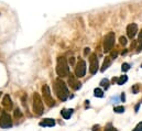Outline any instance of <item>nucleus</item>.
<instances>
[{
  "instance_id": "f257e3e1",
  "label": "nucleus",
  "mask_w": 142,
  "mask_h": 131,
  "mask_svg": "<svg viewBox=\"0 0 142 131\" xmlns=\"http://www.w3.org/2000/svg\"><path fill=\"white\" fill-rule=\"evenodd\" d=\"M54 90H55L57 97L61 100H66L68 98V89L66 87L65 83L62 80H56L55 81V85H54Z\"/></svg>"
},
{
  "instance_id": "f03ea898",
  "label": "nucleus",
  "mask_w": 142,
  "mask_h": 131,
  "mask_svg": "<svg viewBox=\"0 0 142 131\" xmlns=\"http://www.w3.org/2000/svg\"><path fill=\"white\" fill-rule=\"evenodd\" d=\"M56 73L61 77H66L69 75V66L64 57H59L57 59V65H56Z\"/></svg>"
},
{
  "instance_id": "7ed1b4c3",
  "label": "nucleus",
  "mask_w": 142,
  "mask_h": 131,
  "mask_svg": "<svg viewBox=\"0 0 142 131\" xmlns=\"http://www.w3.org/2000/svg\"><path fill=\"white\" fill-rule=\"evenodd\" d=\"M115 40H116V35H115L113 32H109L105 36V41H104V51L105 52H109L112 48L113 44H115Z\"/></svg>"
},
{
  "instance_id": "20e7f679",
  "label": "nucleus",
  "mask_w": 142,
  "mask_h": 131,
  "mask_svg": "<svg viewBox=\"0 0 142 131\" xmlns=\"http://www.w3.org/2000/svg\"><path fill=\"white\" fill-rule=\"evenodd\" d=\"M75 74H76V77H78V78L85 76V74H86V63H85V61L80 60L79 62L77 63L76 68H75Z\"/></svg>"
},
{
  "instance_id": "39448f33",
  "label": "nucleus",
  "mask_w": 142,
  "mask_h": 131,
  "mask_svg": "<svg viewBox=\"0 0 142 131\" xmlns=\"http://www.w3.org/2000/svg\"><path fill=\"white\" fill-rule=\"evenodd\" d=\"M11 126H12L11 117L7 112H2L1 117H0V127L1 128H10Z\"/></svg>"
},
{
  "instance_id": "423d86ee",
  "label": "nucleus",
  "mask_w": 142,
  "mask_h": 131,
  "mask_svg": "<svg viewBox=\"0 0 142 131\" xmlns=\"http://www.w3.org/2000/svg\"><path fill=\"white\" fill-rule=\"evenodd\" d=\"M43 111V102L38 94L34 95V112L37 115H41Z\"/></svg>"
},
{
  "instance_id": "0eeeda50",
  "label": "nucleus",
  "mask_w": 142,
  "mask_h": 131,
  "mask_svg": "<svg viewBox=\"0 0 142 131\" xmlns=\"http://www.w3.org/2000/svg\"><path fill=\"white\" fill-rule=\"evenodd\" d=\"M89 62H90V67H89V71L92 74H96L98 71V59L96 56V54H93L89 59Z\"/></svg>"
},
{
  "instance_id": "6e6552de",
  "label": "nucleus",
  "mask_w": 142,
  "mask_h": 131,
  "mask_svg": "<svg viewBox=\"0 0 142 131\" xmlns=\"http://www.w3.org/2000/svg\"><path fill=\"white\" fill-rule=\"evenodd\" d=\"M137 33H138V25L135 23H131L127 27V34H128L130 39H133Z\"/></svg>"
},
{
  "instance_id": "1a4fd4ad",
  "label": "nucleus",
  "mask_w": 142,
  "mask_h": 131,
  "mask_svg": "<svg viewBox=\"0 0 142 131\" xmlns=\"http://www.w3.org/2000/svg\"><path fill=\"white\" fill-rule=\"evenodd\" d=\"M71 77H69V84H71V86H72V88L73 89H75V90H77V89H79V88L81 87V84L79 83V82H77L76 81V78H75V76L74 75H69Z\"/></svg>"
},
{
  "instance_id": "9d476101",
  "label": "nucleus",
  "mask_w": 142,
  "mask_h": 131,
  "mask_svg": "<svg viewBox=\"0 0 142 131\" xmlns=\"http://www.w3.org/2000/svg\"><path fill=\"white\" fill-rule=\"evenodd\" d=\"M40 126L41 127H53V126H55V120L47 118V119H44L43 121H41Z\"/></svg>"
},
{
  "instance_id": "9b49d317",
  "label": "nucleus",
  "mask_w": 142,
  "mask_h": 131,
  "mask_svg": "<svg viewBox=\"0 0 142 131\" xmlns=\"http://www.w3.org/2000/svg\"><path fill=\"white\" fill-rule=\"evenodd\" d=\"M73 109H64V110H62V116L64 119H68V118H71V116L73 115Z\"/></svg>"
},
{
  "instance_id": "f8f14e48",
  "label": "nucleus",
  "mask_w": 142,
  "mask_h": 131,
  "mask_svg": "<svg viewBox=\"0 0 142 131\" xmlns=\"http://www.w3.org/2000/svg\"><path fill=\"white\" fill-rule=\"evenodd\" d=\"M110 65H111V57H106V60L104 62V65H102V68H101V72H104L105 69H107Z\"/></svg>"
},
{
  "instance_id": "ddd939ff",
  "label": "nucleus",
  "mask_w": 142,
  "mask_h": 131,
  "mask_svg": "<svg viewBox=\"0 0 142 131\" xmlns=\"http://www.w3.org/2000/svg\"><path fill=\"white\" fill-rule=\"evenodd\" d=\"M42 90H43V94L45 95V97H46V99H50L51 100V91H50V88H49V86H45L42 88ZM52 101V100H51Z\"/></svg>"
},
{
  "instance_id": "4468645a",
  "label": "nucleus",
  "mask_w": 142,
  "mask_h": 131,
  "mask_svg": "<svg viewBox=\"0 0 142 131\" xmlns=\"http://www.w3.org/2000/svg\"><path fill=\"white\" fill-rule=\"evenodd\" d=\"M127 81H128V76H126V75L120 76V77L117 80V84H118V85H123Z\"/></svg>"
},
{
  "instance_id": "2eb2a0df",
  "label": "nucleus",
  "mask_w": 142,
  "mask_h": 131,
  "mask_svg": "<svg viewBox=\"0 0 142 131\" xmlns=\"http://www.w3.org/2000/svg\"><path fill=\"white\" fill-rule=\"evenodd\" d=\"M94 95H95L96 97L101 98V97H104V91H102L100 88H96V89L94 90Z\"/></svg>"
},
{
  "instance_id": "dca6fc26",
  "label": "nucleus",
  "mask_w": 142,
  "mask_h": 131,
  "mask_svg": "<svg viewBox=\"0 0 142 131\" xmlns=\"http://www.w3.org/2000/svg\"><path fill=\"white\" fill-rule=\"evenodd\" d=\"M100 85L105 88V89H108V88H109V81L106 80V78H104V80L100 82Z\"/></svg>"
},
{
  "instance_id": "f3484780",
  "label": "nucleus",
  "mask_w": 142,
  "mask_h": 131,
  "mask_svg": "<svg viewBox=\"0 0 142 131\" xmlns=\"http://www.w3.org/2000/svg\"><path fill=\"white\" fill-rule=\"evenodd\" d=\"M113 111L117 112V114H122V112L125 111V107H123V106H117V107L113 108Z\"/></svg>"
},
{
  "instance_id": "a211bd4d",
  "label": "nucleus",
  "mask_w": 142,
  "mask_h": 131,
  "mask_svg": "<svg viewBox=\"0 0 142 131\" xmlns=\"http://www.w3.org/2000/svg\"><path fill=\"white\" fill-rule=\"evenodd\" d=\"M121 69H122V72L129 71V69H130V65H129L128 63H123V64H122V66H121Z\"/></svg>"
},
{
  "instance_id": "6ab92c4d",
  "label": "nucleus",
  "mask_w": 142,
  "mask_h": 131,
  "mask_svg": "<svg viewBox=\"0 0 142 131\" xmlns=\"http://www.w3.org/2000/svg\"><path fill=\"white\" fill-rule=\"evenodd\" d=\"M105 131H117V129L115 127H112V124H111V123H109V124H107Z\"/></svg>"
},
{
  "instance_id": "aec40b11",
  "label": "nucleus",
  "mask_w": 142,
  "mask_h": 131,
  "mask_svg": "<svg viewBox=\"0 0 142 131\" xmlns=\"http://www.w3.org/2000/svg\"><path fill=\"white\" fill-rule=\"evenodd\" d=\"M120 44L121 45H126L127 44V39L125 38V36H121V38H120Z\"/></svg>"
},
{
  "instance_id": "412c9836",
  "label": "nucleus",
  "mask_w": 142,
  "mask_h": 131,
  "mask_svg": "<svg viewBox=\"0 0 142 131\" xmlns=\"http://www.w3.org/2000/svg\"><path fill=\"white\" fill-rule=\"evenodd\" d=\"M134 131H142V122H140V123H139L137 127H135Z\"/></svg>"
},
{
  "instance_id": "4be33fe9",
  "label": "nucleus",
  "mask_w": 142,
  "mask_h": 131,
  "mask_svg": "<svg viewBox=\"0 0 142 131\" xmlns=\"http://www.w3.org/2000/svg\"><path fill=\"white\" fill-rule=\"evenodd\" d=\"M138 90H139L138 85H134V86L132 87V91H133V94H137V93H138Z\"/></svg>"
},
{
  "instance_id": "5701e85b",
  "label": "nucleus",
  "mask_w": 142,
  "mask_h": 131,
  "mask_svg": "<svg viewBox=\"0 0 142 131\" xmlns=\"http://www.w3.org/2000/svg\"><path fill=\"white\" fill-rule=\"evenodd\" d=\"M139 42H140V44H139V46L137 47V51H138V52H140V51L142 50V40H141V41H139Z\"/></svg>"
},
{
  "instance_id": "b1692460",
  "label": "nucleus",
  "mask_w": 142,
  "mask_h": 131,
  "mask_svg": "<svg viewBox=\"0 0 142 131\" xmlns=\"http://www.w3.org/2000/svg\"><path fill=\"white\" fill-rule=\"evenodd\" d=\"M142 40V30H141V32L139 33V38H138V41H141Z\"/></svg>"
},
{
  "instance_id": "393cba45",
  "label": "nucleus",
  "mask_w": 142,
  "mask_h": 131,
  "mask_svg": "<svg viewBox=\"0 0 142 131\" xmlns=\"http://www.w3.org/2000/svg\"><path fill=\"white\" fill-rule=\"evenodd\" d=\"M89 51H90V50H89L88 47H86V48H85V52H84V53H85V55H87V54L89 53Z\"/></svg>"
},
{
  "instance_id": "a878e982",
  "label": "nucleus",
  "mask_w": 142,
  "mask_h": 131,
  "mask_svg": "<svg viewBox=\"0 0 142 131\" xmlns=\"http://www.w3.org/2000/svg\"><path fill=\"white\" fill-rule=\"evenodd\" d=\"M121 100H122V101H125V100H126V96H125V94H121Z\"/></svg>"
},
{
  "instance_id": "bb28decb",
  "label": "nucleus",
  "mask_w": 142,
  "mask_h": 131,
  "mask_svg": "<svg viewBox=\"0 0 142 131\" xmlns=\"http://www.w3.org/2000/svg\"><path fill=\"white\" fill-rule=\"evenodd\" d=\"M117 56H118V53H117V52H113V53H112V57H115V59H116Z\"/></svg>"
},
{
  "instance_id": "cd10ccee",
  "label": "nucleus",
  "mask_w": 142,
  "mask_h": 131,
  "mask_svg": "<svg viewBox=\"0 0 142 131\" xmlns=\"http://www.w3.org/2000/svg\"><path fill=\"white\" fill-rule=\"evenodd\" d=\"M69 63L73 65V64H74V57H71V60H69Z\"/></svg>"
}]
</instances>
